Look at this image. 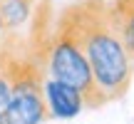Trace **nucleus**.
Instances as JSON below:
<instances>
[{"label":"nucleus","instance_id":"obj_8","mask_svg":"<svg viewBox=\"0 0 134 124\" xmlns=\"http://www.w3.org/2000/svg\"><path fill=\"white\" fill-rule=\"evenodd\" d=\"M3 32H5V22H3V18H0V37H3Z\"/></svg>","mask_w":134,"mask_h":124},{"label":"nucleus","instance_id":"obj_5","mask_svg":"<svg viewBox=\"0 0 134 124\" xmlns=\"http://www.w3.org/2000/svg\"><path fill=\"white\" fill-rule=\"evenodd\" d=\"M112 15H114L117 32H119L122 42H124V50L134 62V8L112 0Z\"/></svg>","mask_w":134,"mask_h":124},{"label":"nucleus","instance_id":"obj_3","mask_svg":"<svg viewBox=\"0 0 134 124\" xmlns=\"http://www.w3.org/2000/svg\"><path fill=\"white\" fill-rule=\"evenodd\" d=\"M45 102L52 119H72L85 109V99L80 92L50 75L45 77Z\"/></svg>","mask_w":134,"mask_h":124},{"label":"nucleus","instance_id":"obj_6","mask_svg":"<svg viewBox=\"0 0 134 124\" xmlns=\"http://www.w3.org/2000/svg\"><path fill=\"white\" fill-rule=\"evenodd\" d=\"M8 104H10V80H8V72H5L3 60H0V124H3Z\"/></svg>","mask_w":134,"mask_h":124},{"label":"nucleus","instance_id":"obj_7","mask_svg":"<svg viewBox=\"0 0 134 124\" xmlns=\"http://www.w3.org/2000/svg\"><path fill=\"white\" fill-rule=\"evenodd\" d=\"M117 3H124V5H129V8H134V0H117Z\"/></svg>","mask_w":134,"mask_h":124},{"label":"nucleus","instance_id":"obj_1","mask_svg":"<svg viewBox=\"0 0 134 124\" xmlns=\"http://www.w3.org/2000/svg\"><path fill=\"white\" fill-rule=\"evenodd\" d=\"M67 13L72 15L82 50L104 102L109 104L122 99L132 87L134 62L117 32L112 0H77L67 5Z\"/></svg>","mask_w":134,"mask_h":124},{"label":"nucleus","instance_id":"obj_4","mask_svg":"<svg viewBox=\"0 0 134 124\" xmlns=\"http://www.w3.org/2000/svg\"><path fill=\"white\" fill-rule=\"evenodd\" d=\"M37 0H3L0 3V18L5 22V30H20L35 13Z\"/></svg>","mask_w":134,"mask_h":124},{"label":"nucleus","instance_id":"obj_2","mask_svg":"<svg viewBox=\"0 0 134 124\" xmlns=\"http://www.w3.org/2000/svg\"><path fill=\"white\" fill-rule=\"evenodd\" d=\"M47 75L75 87L85 99V109H99L107 104L94 82L92 67L87 62V55L82 50L80 35H77V27L72 22V15L67 13V8L60 10V15L55 18V25H52L50 52H47Z\"/></svg>","mask_w":134,"mask_h":124},{"label":"nucleus","instance_id":"obj_9","mask_svg":"<svg viewBox=\"0 0 134 124\" xmlns=\"http://www.w3.org/2000/svg\"><path fill=\"white\" fill-rule=\"evenodd\" d=\"M0 3H3V0H0Z\"/></svg>","mask_w":134,"mask_h":124}]
</instances>
